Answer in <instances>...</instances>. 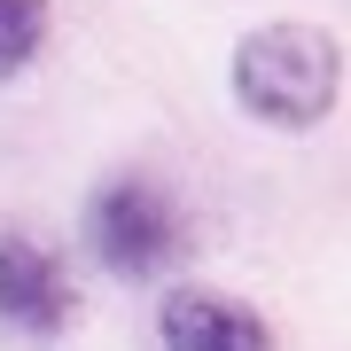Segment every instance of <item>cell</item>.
Listing matches in <instances>:
<instances>
[{"label":"cell","mask_w":351,"mask_h":351,"mask_svg":"<svg viewBox=\"0 0 351 351\" xmlns=\"http://www.w3.org/2000/svg\"><path fill=\"white\" fill-rule=\"evenodd\" d=\"M47 32H55V8H47V0H0V86L39 63Z\"/></svg>","instance_id":"obj_5"},{"label":"cell","mask_w":351,"mask_h":351,"mask_svg":"<svg viewBox=\"0 0 351 351\" xmlns=\"http://www.w3.org/2000/svg\"><path fill=\"white\" fill-rule=\"evenodd\" d=\"M78 320V289L63 274V258L47 250V242H32V234H0V328H8L16 343H55L63 328Z\"/></svg>","instance_id":"obj_3"},{"label":"cell","mask_w":351,"mask_h":351,"mask_svg":"<svg viewBox=\"0 0 351 351\" xmlns=\"http://www.w3.org/2000/svg\"><path fill=\"white\" fill-rule=\"evenodd\" d=\"M86 250L101 274L117 281H156L172 274L180 258H188V219H180V203L156 188V180L141 172H117L101 180L94 203H86Z\"/></svg>","instance_id":"obj_2"},{"label":"cell","mask_w":351,"mask_h":351,"mask_svg":"<svg viewBox=\"0 0 351 351\" xmlns=\"http://www.w3.org/2000/svg\"><path fill=\"white\" fill-rule=\"evenodd\" d=\"M234 110L265 133H320L343 101V47L328 24L304 16H274V24L234 39Z\"/></svg>","instance_id":"obj_1"},{"label":"cell","mask_w":351,"mask_h":351,"mask_svg":"<svg viewBox=\"0 0 351 351\" xmlns=\"http://www.w3.org/2000/svg\"><path fill=\"white\" fill-rule=\"evenodd\" d=\"M156 343L164 351H274V328H265L250 304L219 297V289L180 281V289H164V304H156Z\"/></svg>","instance_id":"obj_4"}]
</instances>
